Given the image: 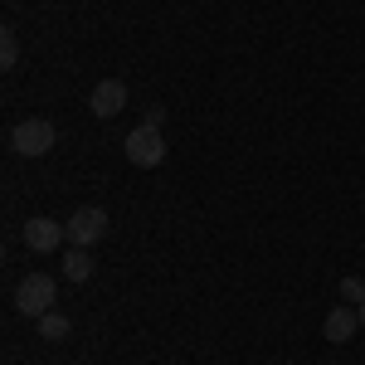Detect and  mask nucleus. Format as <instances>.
Wrapping results in <instances>:
<instances>
[{
  "label": "nucleus",
  "instance_id": "1",
  "mask_svg": "<svg viewBox=\"0 0 365 365\" xmlns=\"http://www.w3.org/2000/svg\"><path fill=\"white\" fill-rule=\"evenodd\" d=\"M54 297H58V282L49 278V273H29V278H20V287H15V312L39 322L44 312H54Z\"/></svg>",
  "mask_w": 365,
  "mask_h": 365
},
{
  "label": "nucleus",
  "instance_id": "2",
  "mask_svg": "<svg viewBox=\"0 0 365 365\" xmlns=\"http://www.w3.org/2000/svg\"><path fill=\"white\" fill-rule=\"evenodd\" d=\"M54 141H58V132H54V122L49 117H25V122H15V132H10V146L20 151V156H49L54 151Z\"/></svg>",
  "mask_w": 365,
  "mask_h": 365
},
{
  "label": "nucleus",
  "instance_id": "3",
  "mask_svg": "<svg viewBox=\"0 0 365 365\" xmlns=\"http://www.w3.org/2000/svg\"><path fill=\"white\" fill-rule=\"evenodd\" d=\"M68 244L73 249H93L98 239H108V229H113V220H108V210H98V205H83V210H73L68 215Z\"/></svg>",
  "mask_w": 365,
  "mask_h": 365
},
{
  "label": "nucleus",
  "instance_id": "4",
  "mask_svg": "<svg viewBox=\"0 0 365 365\" xmlns=\"http://www.w3.org/2000/svg\"><path fill=\"white\" fill-rule=\"evenodd\" d=\"M127 161H132V166H141V170L161 166V161H166V137H161V127L141 122L137 132L127 137Z\"/></svg>",
  "mask_w": 365,
  "mask_h": 365
},
{
  "label": "nucleus",
  "instance_id": "5",
  "mask_svg": "<svg viewBox=\"0 0 365 365\" xmlns=\"http://www.w3.org/2000/svg\"><path fill=\"white\" fill-rule=\"evenodd\" d=\"M122 108H127V83L122 78H103V83L93 88V98H88V113L98 117V122H113Z\"/></svg>",
  "mask_w": 365,
  "mask_h": 365
},
{
  "label": "nucleus",
  "instance_id": "6",
  "mask_svg": "<svg viewBox=\"0 0 365 365\" xmlns=\"http://www.w3.org/2000/svg\"><path fill=\"white\" fill-rule=\"evenodd\" d=\"M63 234H68V229L58 225V220H44V215H34V220L20 229V239H25L29 253H54L58 244H63Z\"/></svg>",
  "mask_w": 365,
  "mask_h": 365
},
{
  "label": "nucleus",
  "instance_id": "7",
  "mask_svg": "<svg viewBox=\"0 0 365 365\" xmlns=\"http://www.w3.org/2000/svg\"><path fill=\"white\" fill-rule=\"evenodd\" d=\"M356 331H361V312L346 307V302H341V307H331V312H327V322H322V336L331 341V346H346Z\"/></svg>",
  "mask_w": 365,
  "mask_h": 365
},
{
  "label": "nucleus",
  "instance_id": "8",
  "mask_svg": "<svg viewBox=\"0 0 365 365\" xmlns=\"http://www.w3.org/2000/svg\"><path fill=\"white\" fill-rule=\"evenodd\" d=\"M93 268H98V263H93V253H88V249H68V258H63V278H68V282H88V278H93Z\"/></svg>",
  "mask_w": 365,
  "mask_h": 365
},
{
  "label": "nucleus",
  "instance_id": "9",
  "mask_svg": "<svg viewBox=\"0 0 365 365\" xmlns=\"http://www.w3.org/2000/svg\"><path fill=\"white\" fill-rule=\"evenodd\" d=\"M68 331H73V322H68L63 312H44V317H39V341H63Z\"/></svg>",
  "mask_w": 365,
  "mask_h": 365
},
{
  "label": "nucleus",
  "instance_id": "10",
  "mask_svg": "<svg viewBox=\"0 0 365 365\" xmlns=\"http://www.w3.org/2000/svg\"><path fill=\"white\" fill-rule=\"evenodd\" d=\"M20 63V39H15V29H5L0 34V68H15Z\"/></svg>",
  "mask_w": 365,
  "mask_h": 365
},
{
  "label": "nucleus",
  "instance_id": "11",
  "mask_svg": "<svg viewBox=\"0 0 365 365\" xmlns=\"http://www.w3.org/2000/svg\"><path fill=\"white\" fill-rule=\"evenodd\" d=\"M341 302H346V307H361L365 302V278H341Z\"/></svg>",
  "mask_w": 365,
  "mask_h": 365
},
{
  "label": "nucleus",
  "instance_id": "12",
  "mask_svg": "<svg viewBox=\"0 0 365 365\" xmlns=\"http://www.w3.org/2000/svg\"><path fill=\"white\" fill-rule=\"evenodd\" d=\"M356 312H361V327H365V302H361V307H356Z\"/></svg>",
  "mask_w": 365,
  "mask_h": 365
}]
</instances>
